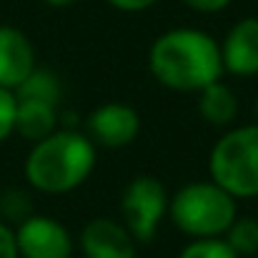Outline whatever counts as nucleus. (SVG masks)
Wrapping results in <instances>:
<instances>
[{"mask_svg": "<svg viewBox=\"0 0 258 258\" xmlns=\"http://www.w3.org/2000/svg\"><path fill=\"white\" fill-rule=\"evenodd\" d=\"M148 68L161 86L180 93H198L208 83L221 81V45L203 30L173 28L151 45Z\"/></svg>", "mask_w": 258, "mask_h": 258, "instance_id": "obj_1", "label": "nucleus"}, {"mask_svg": "<svg viewBox=\"0 0 258 258\" xmlns=\"http://www.w3.org/2000/svg\"><path fill=\"white\" fill-rule=\"evenodd\" d=\"M95 168V143L78 131H55L33 143L25 158V178L40 193H68Z\"/></svg>", "mask_w": 258, "mask_h": 258, "instance_id": "obj_2", "label": "nucleus"}, {"mask_svg": "<svg viewBox=\"0 0 258 258\" xmlns=\"http://www.w3.org/2000/svg\"><path fill=\"white\" fill-rule=\"evenodd\" d=\"M168 216L190 238H218L238 218L236 198L213 180L183 185L168 203Z\"/></svg>", "mask_w": 258, "mask_h": 258, "instance_id": "obj_3", "label": "nucleus"}, {"mask_svg": "<svg viewBox=\"0 0 258 258\" xmlns=\"http://www.w3.org/2000/svg\"><path fill=\"white\" fill-rule=\"evenodd\" d=\"M211 180L233 198L258 196V123L221 136L208 158Z\"/></svg>", "mask_w": 258, "mask_h": 258, "instance_id": "obj_4", "label": "nucleus"}, {"mask_svg": "<svg viewBox=\"0 0 258 258\" xmlns=\"http://www.w3.org/2000/svg\"><path fill=\"white\" fill-rule=\"evenodd\" d=\"M168 193L153 175H136L120 198V216L136 243L153 241L163 216L168 213Z\"/></svg>", "mask_w": 258, "mask_h": 258, "instance_id": "obj_5", "label": "nucleus"}, {"mask_svg": "<svg viewBox=\"0 0 258 258\" xmlns=\"http://www.w3.org/2000/svg\"><path fill=\"white\" fill-rule=\"evenodd\" d=\"M20 258H71L73 238L68 228L48 216H28L15 231Z\"/></svg>", "mask_w": 258, "mask_h": 258, "instance_id": "obj_6", "label": "nucleus"}, {"mask_svg": "<svg viewBox=\"0 0 258 258\" xmlns=\"http://www.w3.org/2000/svg\"><path fill=\"white\" fill-rule=\"evenodd\" d=\"M88 138L105 148H123L138 138L141 115L125 103H103L90 110L86 120Z\"/></svg>", "mask_w": 258, "mask_h": 258, "instance_id": "obj_7", "label": "nucleus"}, {"mask_svg": "<svg viewBox=\"0 0 258 258\" xmlns=\"http://www.w3.org/2000/svg\"><path fill=\"white\" fill-rule=\"evenodd\" d=\"M81 251L86 258H136V238L113 218H93L81 231Z\"/></svg>", "mask_w": 258, "mask_h": 258, "instance_id": "obj_8", "label": "nucleus"}, {"mask_svg": "<svg viewBox=\"0 0 258 258\" xmlns=\"http://www.w3.org/2000/svg\"><path fill=\"white\" fill-rule=\"evenodd\" d=\"M221 58H223V71L238 76V78H251L258 73V18H243L238 20L223 45H221Z\"/></svg>", "mask_w": 258, "mask_h": 258, "instance_id": "obj_9", "label": "nucleus"}, {"mask_svg": "<svg viewBox=\"0 0 258 258\" xmlns=\"http://www.w3.org/2000/svg\"><path fill=\"white\" fill-rule=\"evenodd\" d=\"M35 71V48L13 25H0V86L15 90Z\"/></svg>", "mask_w": 258, "mask_h": 258, "instance_id": "obj_10", "label": "nucleus"}, {"mask_svg": "<svg viewBox=\"0 0 258 258\" xmlns=\"http://www.w3.org/2000/svg\"><path fill=\"white\" fill-rule=\"evenodd\" d=\"M15 131L25 141H43L58 128V105L48 100H33V98H15Z\"/></svg>", "mask_w": 258, "mask_h": 258, "instance_id": "obj_11", "label": "nucleus"}, {"mask_svg": "<svg viewBox=\"0 0 258 258\" xmlns=\"http://www.w3.org/2000/svg\"><path fill=\"white\" fill-rule=\"evenodd\" d=\"M198 110L211 125H231L238 115V100L226 83L213 81L198 90Z\"/></svg>", "mask_w": 258, "mask_h": 258, "instance_id": "obj_12", "label": "nucleus"}, {"mask_svg": "<svg viewBox=\"0 0 258 258\" xmlns=\"http://www.w3.org/2000/svg\"><path fill=\"white\" fill-rule=\"evenodd\" d=\"M15 98H33V100H48V103H60V81L53 71L38 68L13 90Z\"/></svg>", "mask_w": 258, "mask_h": 258, "instance_id": "obj_13", "label": "nucleus"}, {"mask_svg": "<svg viewBox=\"0 0 258 258\" xmlns=\"http://www.w3.org/2000/svg\"><path fill=\"white\" fill-rule=\"evenodd\" d=\"M223 236H226L223 241L233 248V253L238 258H248L258 253V221L256 218H236Z\"/></svg>", "mask_w": 258, "mask_h": 258, "instance_id": "obj_14", "label": "nucleus"}, {"mask_svg": "<svg viewBox=\"0 0 258 258\" xmlns=\"http://www.w3.org/2000/svg\"><path fill=\"white\" fill-rule=\"evenodd\" d=\"M178 258H238L223 238H193Z\"/></svg>", "mask_w": 258, "mask_h": 258, "instance_id": "obj_15", "label": "nucleus"}, {"mask_svg": "<svg viewBox=\"0 0 258 258\" xmlns=\"http://www.w3.org/2000/svg\"><path fill=\"white\" fill-rule=\"evenodd\" d=\"M15 108H18L15 93L0 86V143L15 131Z\"/></svg>", "mask_w": 258, "mask_h": 258, "instance_id": "obj_16", "label": "nucleus"}, {"mask_svg": "<svg viewBox=\"0 0 258 258\" xmlns=\"http://www.w3.org/2000/svg\"><path fill=\"white\" fill-rule=\"evenodd\" d=\"M0 258H20L18 243H15V231H10L0 221Z\"/></svg>", "mask_w": 258, "mask_h": 258, "instance_id": "obj_17", "label": "nucleus"}, {"mask_svg": "<svg viewBox=\"0 0 258 258\" xmlns=\"http://www.w3.org/2000/svg\"><path fill=\"white\" fill-rule=\"evenodd\" d=\"M196 13H221L223 8L231 5V0H180Z\"/></svg>", "mask_w": 258, "mask_h": 258, "instance_id": "obj_18", "label": "nucleus"}, {"mask_svg": "<svg viewBox=\"0 0 258 258\" xmlns=\"http://www.w3.org/2000/svg\"><path fill=\"white\" fill-rule=\"evenodd\" d=\"M108 3L123 13H141V10H148L151 5H156L158 0H108Z\"/></svg>", "mask_w": 258, "mask_h": 258, "instance_id": "obj_19", "label": "nucleus"}, {"mask_svg": "<svg viewBox=\"0 0 258 258\" xmlns=\"http://www.w3.org/2000/svg\"><path fill=\"white\" fill-rule=\"evenodd\" d=\"M43 3H48V5H53V8H68V5H73V3H78V0H43Z\"/></svg>", "mask_w": 258, "mask_h": 258, "instance_id": "obj_20", "label": "nucleus"}, {"mask_svg": "<svg viewBox=\"0 0 258 258\" xmlns=\"http://www.w3.org/2000/svg\"><path fill=\"white\" fill-rule=\"evenodd\" d=\"M256 115H258V103H256Z\"/></svg>", "mask_w": 258, "mask_h": 258, "instance_id": "obj_21", "label": "nucleus"}]
</instances>
